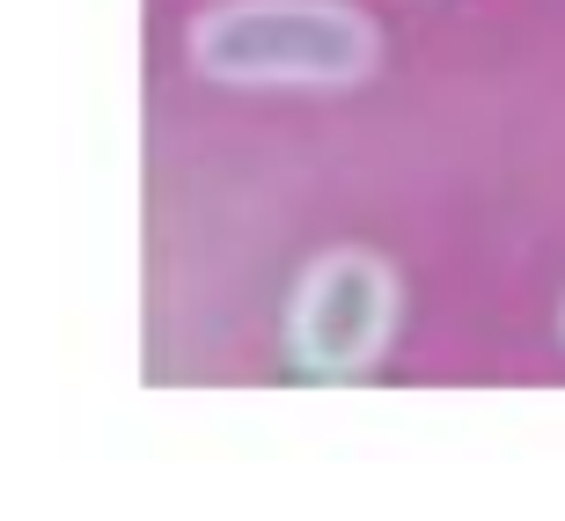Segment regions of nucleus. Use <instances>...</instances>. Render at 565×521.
<instances>
[{
	"instance_id": "1",
	"label": "nucleus",
	"mask_w": 565,
	"mask_h": 521,
	"mask_svg": "<svg viewBox=\"0 0 565 521\" xmlns=\"http://www.w3.org/2000/svg\"><path fill=\"white\" fill-rule=\"evenodd\" d=\"M382 30L345 0H221L191 22V66L228 88H353Z\"/></svg>"
},
{
	"instance_id": "2",
	"label": "nucleus",
	"mask_w": 565,
	"mask_h": 521,
	"mask_svg": "<svg viewBox=\"0 0 565 521\" xmlns=\"http://www.w3.org/2000/svg\"><path fill=\"white\" fill-rule=\"evenodd\" d=\"M390 331H397V272L382 257L331 251L301 272L287 309V345L301 375H360L382 360Z\"/></svg>"
},
{
	"instance_id": "3",
	"label": "nucleus",
	"mask_w": 565,
	"mask_h": 521,
	"mask_svg": "<svg viewBox=\"0 0 565 521\" xmlns=\"http://www.w3.org/2000/svg\"><path fill=\"white\" fill-rule=\"evenodd\" d=\"M558 331H565V316H558Z\"/></svg>"
}]
</instances>
